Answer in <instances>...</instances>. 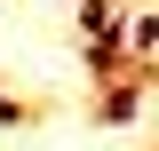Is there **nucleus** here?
<instances>
[{
	"instance_id": "obj_1",
	"label": "nucleus",
	"mask_w": 159,
	"mask_h": 151,
	"mask_svg": "<svg viewBox=\"0 0 159 151\" xmlns=\"http://www.w3.org/2000/svg\"><path fill=\"white\" fill-rule=\"evenodd\" d=\"M143 95H151V72H119L96 88V127H135L143 119Z\"/></svg>"
},
{
	"instance_id": "obj_3",
	"label": "nucleus",
	"mask_w": 159,
	"mask_h": 151,
	"mask_svg": "<svg viewBox=\"0 0 159 151\" xmlns=\"http://www.w3.org/2000/svg\"><path fill=\"white\" fill-rule=\"evenodd\" d=\"M24 119H32V112H24V95H0V135H16Z\"/></svg>"
},
{
	"instance_id": "obj_2",
	"label": "nucleus",
	"mask_w": 159,
	"mask_h": 151,
	"mask_svg": "<svg viewBox=\"0 0 159 151\" xmlns=\"http://www.w3.org/2000/svg\"><path fill=\"white\" fill-rule=\"evenodd\" d=\"M119 48H127V64L151 72V56H159V16H151V8H135V0L119 8Z\"/></svg>"
},
{
	"instance_id": "obj_4",
	"label": "nucleus",
	"mask_w": 159,
	"mask_h": 151,
	"mask_svg": "<svg viewBox=\"0 0 159 151\" xmlns=\"http://www.w3.org/2000/svg\"><path fill=\"white\" fill-rule=\"evenodd\" d=\"M111 8H127V0H80V16H111Z\"/></svg>"
}]
</instances>
